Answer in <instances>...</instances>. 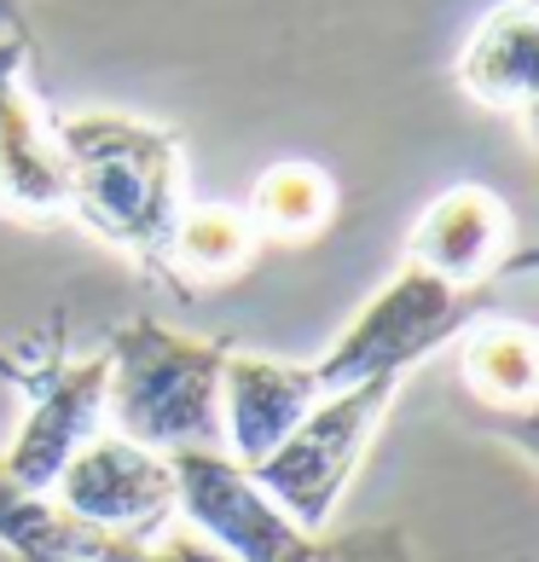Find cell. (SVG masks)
I'll list each match as a JSON object with an SVG mask.
<instances>
[{
	"label": "cell",
	"mask_w": 539,
	"mask_h": 562,
	"mask_svg": "<svg viewBox=\"0 0 539 562\" xmlns=\"http://www.w3.org/2000/svg\"><path fill=\"white\" fill-rule=\"evenodd\" d=\"M53 139L65 162V215L162 279L175 221L186 210L180 134L122 111H81L53 116Z\"/></svg>",
	"instance_id": "1"
},
{
	"label": "cell",
	"mask_w": 539,
	"mask_h": 562,
	"mask_svg": "<svg viewBox=\"0 0 539 562\" xmlns=\"http://www.w3.org/2000/svg\"><path fill=\"white\" fill-rule=\"evenodd\" d=\"M226 342L128 319L105 342V412L122 441L145 452H221V366Z\"/></svg>",
	"instance_id": "2"
},
{
	"label": "cell",
	"mask_w": 539,
	"mask_h": 562,
	"mask_svg": "<svg viewBox=\"0 0 539 562\" xmlns=\"http://www.w3.org/2000/svg\"><path fill=\"white\" fill-rule=\"evenodd\" d=\"M169 470H175L180 516L192 522V533L210 539L233 562H418L412 539L389 522L337 533V539L296 528L250 482V470L233 464L226 452H175Z\"/></svg>",
	"instance_id": "3"
},
{
	"label": "cell",
	"mask_w": 539,
	"mask_h": 562,
	"mask_svg": "<svg viewBox=\"0 0 539 562\" xmlns=\"http://www.w3.org/2000/svg\"><path fill=\"white\" fill-rule=\"evenodd\" d=\"M0 378L24 401L12 447L0 452V475L24 493H47L65 458L93 441L105 418V353H70L65 348V319L47 325L41 342H0Z\"/></svg>",
	"instance_id": "4"
},
{
	"label": "cell",
	"mask_w": 539,
	"mask_h": 562,
	"mask_svg": "<svg viewBox=\"0 0 539 562\" xmlns=\"http://www.w3.org/2000/svg\"><path fill=\"white\" fill-rule=\"evenodd\" d=\"M487 307L493 290H452L418 273V267H401L355 314V325L319 360H307V383H314V394H337L371 378H406L412 366L429 360L435 348H447Z\"/></svg>",
	"instance_id": "5"
},
{
	"label": "cell",
	"mask_w": 539,
	"mask_h": 562,
	"mask_svg": "<svg viewBox=\"0 0 539 562\" xmlns=\"http://www.w3.org/2000/svg\"><path fill=\"white\" fill-rule=\"evenodd\" d=\"M401 383L406 378H371V383H355V389L319 394V401L290 424V435L273 452L256 458V464H244L250 482L273 498L296 528H307V533L325 528L343 487L355 482L371 435H378V424L389 418V406H395Z\"/></svg>",
	"instance_id": "6"
},
{
	"label": "cell",
	"mask_w": 539,
	"mask_h": 562,
	"mask_svg": "<svg viewBox=\"0 0 539 562\" xmlns=\"http://www.w3.org/2000/svg\"><path fill=\"white\" fill-rule=\"evenodd\" d=\"M53 505H65L70 516L111 533H134V539H157L169 533V522L180 516L175 498V470L162 452H145L122 435H93L81 441L65 470L47 487Z\"/></svg>",
	"instance_id": "7"
},
{
	"label": "cell",
	"mask_w": 539,
	"mask_h": 562,
	"mask_svg": "<svg viewBox=\"0 0 539 562\" xmlns=\"http://www.w3.org/2000/svg\"><path fill=\"white\" fill-rule=\"evenodd\" d=\"M0 562H233L192 528L157 539L111 533L53 505L47 493H24L0 475Z\"/></svg>",
	"instance_id": "8"
},
{
	"label": "cell",
	"mask_w": 539,
	"mask_h": 562,
	"mask_svg": "<svg viewBox=\"0 0 539 562\" xmlns=\"http://www.w3.org/2000/svg\"><path fill=\"white\" fill-rule=\"evenodd\" d=\"M406 267L441 279L452 290H487L499 273H523L528 249L516 244V221L499 192L475 180L447 186L441 198H429L406 238Z\"/></svg>",
	"instance_id": "9"
},
{
	"label": "cell",
	"mask_w": 539,
	"mask_h": 562,
	"mask_svg": "<svg viewBox=\"0 0 539 562\" xmlns=\"http://www.w3.org/2000/svg\"><path fill=\"white\" fill-rule=\"evenodd\" d=\"M30 70L35 35H0V210L47 226L65 221V162Z\"/></svg>",
	"instance_id": "10"
},
{
	"label": "cell",
	"mask_w": 539,
	"mask_h": 562,
	"mask_svg": "<svg viewBox=\"0 0 539 562\" xmlns=\"http://www.w3.org/2000/svg\"><path fill=\"white\" fill-rule=\"evenodd\" d=\"M452 76L482 111H499L523 134H534V105H539V7L534 0L493 7L464 41Z\"/></svg>",
	"instance_id": "11"
},
{
	"label": "cell",
	"mask_w": 539,
	"mask_h": 562,
	"mask_svg": "<svg viewBox=\"0 0 539 562\" xmlns=\"http://www.w3.org/2000/svg\"><path fill=\"white\" fill-rule=\"evenodd\" d=\"M314 401L319 394L307 383V366L233 348L221 366V452L233 464H256V458H267L284 441L290 424Z\"/></svg>",
	"instance_id": "12"
},
{
	"label": "cell",
	"mask_w": 539,
	"mask_h": 562,
	"mask_svg": "<svg viewBox=\"0 0 539 562\" xmlns=\"http://www.w3.org/2000/svg\"><path fill=\"white\" fill-rule=\"evenodd\" d=\"M459 383L475 406H487L493 418H516V429H528L534 389H539V337L534 325L505 319V314H475L459 337Z\"/></svg>",
	"instance_id": "13"
},
{
	"label": "cell",
	"mask_w": 539,
	"mask_h": 562,
	"mask_svg": "<svg viewBox=\"0 0 539 562\" xmlns=\"http://www.w3.org/2000/svg\"><path fill=\"white\" fill-rule=\"evenodd\" d=\"M256 249H261V238L244 210L186 203L175 221V238H169V273H162V284H175L180 296H192L198 284H226L256 261Z\"/></svg>",
	"instance_id": "14"
},
{
	"label": "cell",
	"mask_w": 539,
	"mask_h": 562,
	"mask_svg": "<svg viewBox=\"0 0 539 562\" xmlns=\"http://www.w3.org/2000/svg\"><path fill=\"white\" fill-rule=\"evenodd\" d=\"M250 226L261 244H307L337 215V180L319 162H273L250 192Z\"/></svg>",
	"instance_id": "15"
},
{
	"label": "cell",
	"mask_w": 539,
	"mask_h": 562,
	"mask_svg": "<svg viewBox=\"0 0 539 562\" xmlns=\"http://www.w3.org/2000/svg\"><path fill=\"white\" fill-rule=\"evenodd\" d=\"M0 35H30L24 0H0Z\"/></svg>",
	"instance_id": "16"
}]
</instances>
